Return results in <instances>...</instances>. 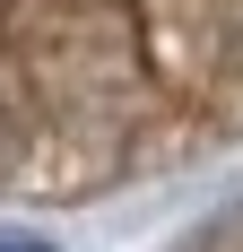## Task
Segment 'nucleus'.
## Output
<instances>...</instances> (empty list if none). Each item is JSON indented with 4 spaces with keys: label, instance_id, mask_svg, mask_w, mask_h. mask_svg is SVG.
<instances>
[{
    "label": "nucleus",
    "instance_id": "1",
    "mask_svg": "<svg viewBox=\"0 0 243 252\" xmlns=\"http://www.w3.org/2000/svg\"><path fill=\"white\" fill-rule=\"evenodd\" d=\"M130 0H0V174L78 191L165 130Z\"/></svg>",
    "mask_w": 243,
    "mask_h": 252
},
{
    "label": "nucleus",
    "instance_id": "2",
    "mask_svg": "<svg viewBox=\"0 0 243 252\" xmlns=\"http://www.w3.org/2000/svg\"><path fill=\"white\" fill-rule=\"evenodd\" d=\"M0 252H35V244H0Z\"/></svg>",
    "mask_w": 243,
    "mask_h": 252
}]
</instances>
